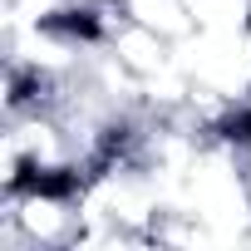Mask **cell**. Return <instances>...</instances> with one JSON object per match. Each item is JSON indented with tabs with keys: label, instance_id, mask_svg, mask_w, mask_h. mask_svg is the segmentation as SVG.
I'll return each instance as SVG.
<instances>
[{
	"label": "cell",
	"instance_id": "cell-1",
	"mask_svg": "<svg viewBox=\"0 0 251 251\" xmlns=\"http://www.w3.org/2000/svg\"><path fill=\"white\" fill-rule=\"evenodd\" d=\"M108 50L128 64L138 79H148V74H158V69H168L173 64V40L168 35H158L153 25H143V20H133L128 15V25H123L113 40H108Z\"/></svg>",
	"mask_w": 251,
	"mask_h": 251
}]
</instances>
